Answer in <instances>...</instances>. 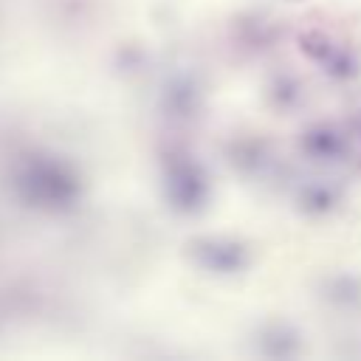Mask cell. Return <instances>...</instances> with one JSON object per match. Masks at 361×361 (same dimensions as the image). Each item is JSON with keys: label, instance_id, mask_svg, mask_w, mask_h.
<instances>
[{"label": "cell", "instance_id": "1", "mask_svg": "<svg viewBox=\"0 0 361 361\" xmlns=\"http://www.w3.org/2000/svg\"><path fill=\"white\" fill-rule=\"evenodd\" d=\"M14 197L39 212H68L82 197L79 172L54 155H28L11 172Z\"/></svg>", "mask_w": 361, "mask_h": 361}, {"label": "cell", "instance_id": "2", "mask_svg": "<svg viewBox=\"0 0 361 361\" xmlns=\"http://www.w3.org/2000/svg\"><path fill=\"white\" fill-rule=\"evenodd\" d=\"M164 197L178 214H195L209 200L206 169L186 152H169L164 161Z\"/></svg>", "mask_w": 361, "mask_h": 361}, {"label": "cell", "instance_id": "3", "mask_svg": "<svg viewBox=\"0 0 361 361\" xmlns=\"http://www.w3.org/2000/svg\"><path fill=\"white\" fill-rule=\"evenodd\" d=\"M186 254L197 268L209 274H220V276L240 274L251 262L245 243L234 237H195L186 243Z\"/></svg>", "mask_w": 361, "mask_h": 361}, {"label": "cell", "instance_id": "4", "mask_svg": "<svg viewBox=\"0 0 361 361\" xmlns=\"http://www.w3.org/2000/svg\"><path fill=\"white\" fill-rule=\"evenodd\" d=\"M347 147H350V138L336 124H313L299 138V149L310 161H338L347 152Z\"/></svg>", "mask_w": 361, "mask_h": 361}, {"label": "cell", "instance_id": "5", "mask_svg": "<svg viewBox=\"0 0 361 361\" xmlns=\"http://www.w3.org/2000/svg\"><path fill=\"white\" fill-rule=\"evenodd\" d=\"M164 110L172 118H192L200 110V87L192 76H175L164 90Z\"/></svg>", "mask_w": 361, "mask_h": 361}, {"label": "cell", "instance_id": "6", "mask_svg": "<svg viewBox=\"0 0 361 361\" xmlns=\"http://www.w3.org/2000/svg\"><path fill=\"white\" fill-rule=\"evenodd\" d=\"M299 350V336L288 324H271L259 333V353L271 358H285Z\"/></svg>", "mask_w": 361, "mask_h": 361}, {"label": "cell", "instance_id": "7", "mask_svg": "<svg viewBox=\"0 0 361 361\" xmlns=\"http://www.w3.org/2000/svg\"><path fill=\"white\" fill-rule=\"evenodd\" d=\"M228 158H231V164H234L237 169H243V172H257V169H262L265 161H268V147H265L262 141H257V138H240V141H234V144L228 147Z\"/></svg>", "mask_w": 361, "mask_h": 361}, {"label": "cell", "instance_id": "8", "mask_svg": "<svg viewBox=\"0 0 361 361\" xmlns=\"http://www.w3.org/2000/svg\"><path fill=\"white\" fill-rule=\"evenodd\" d=\"M338 203V192L330 183H307L299 192V206L307 214H324Z\"/></svg>", "mask_w": 361, "mask_h": 361}, {"label": "cell", "instance_id": "9", "mask_svg": "<svg viewBox=\"0 0 361 361\" xmlns=\"http://www.w3.org/2000/svg\"><path fill=\"white\" fill-rule=\"evenodd\" d=\"M268 99L276 110H293L299 102H302V85L290 76V73H282L271 82L268 87Z\"/></svg>", "mask_w": 361, "mask_h": 361}, {"label": "cell", "instance_id": "10", "mask_svg": "<svg viewBox=\"0 0 361 361\" xmlns=\"http://www.w3.org/2000/svg\"><path fill=\"white\" fill-rule=\"evenodd\" d=\"M336 48H338V45L333 42V37L324 34V31H319V28H310V31L299 34V51H302L310 62H316V65H322Z\"/></svg>", "mask_w": 361, "mask_h": 361}, {"label": "cell", "instance_id": "11", "mask_svg": "<svg viewBox=\"0 0 361 361\" xmlns=\"http://www.w3.org/2000/svg\"><path fill=\"white\" fill-rule=\"evenodd\" d=\"M327 299L344 307H353L355 302H361V279L355 276H336L327 285Z\"/></svg>", "mask_w": 361, "mask_h": 361}, {"label": "cell", "instance_id": "12", "mask_svg": "<svg viewBox=\"0 0 361 361\" xmlns=\"http://www.w3.org/2000/svg\"><path fill=\"white\" fill-rule=\"evenodd\" d=\"M322 71L333 79H353L358 73V59L355 54H350L347 48H336L324 62H322Z\"/></svg>", "mask_w": 361, "mask_h": 361}, {"label": "cell", "instance_id": "13", "mask_svg": "<svg viewBox=\"0 0 361 361\" xmlns=\"http://www.w3.org/2000/svg\"><path fill=\"white\" fill-rule=\"evenodd\" d=\"M355 133H358V135H361V113H358V116H355Z\"/></svg>", "mask_w": 361, "mask_h": 361}]
</instances>
